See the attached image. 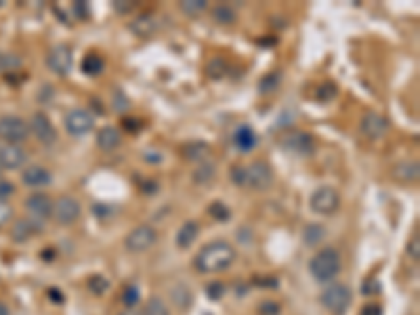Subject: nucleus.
Wrapping results in <instances>:
<instances>
[{"instance_id": "1", "label": "nucleus", "mask_w": 420, "mask_h": 315, "mask_svg": "<svg viewBox=\"0 0 420 315\" xmlns=\"http://www.w3.org/2000/svg\"><path fill=\"white\" fill-rule=\"evenodd\" d=\"M236 261V248L223 240L206 244L194 258V267L198 273H221L229 269Z\"/></svg>"}, {"instance_id": "2", "label": "nucleus", "mask_w": 420, "mask_h": 315, "mask_svg": "<svg viewBox=\"0 0 420 315\" xmlns=\"http://www.w3.org/2000/svg\"><path fill=\"white\" fill-rule=\"evenodd\" d=\"M340 267H342V261H340L338 250H334V248H324V250H319V252L311 258V263H309L311 275H313L317 281H321V284L332 281V279L340 273Z\"/></svg>"}, {"instance_id": "3", "label": "nucleus", "mask_w": 420, "mask_h": 315, "mask_svg": "<svg viewBox=\"0 0 420 315\" xmlns=\"http://www.w3.org/2000/svg\"><path fill=\"white\" fill-rule=\"evenodd\" d=\"M351 298H353V296H351V290H349V286H345V284H332V286L324 288V292H321V296H319L321 305H324L330 313H334V315H342V313L349 309Z\"/></svg>"}, {"instance_id": "4", "label": "nucleus", "mask_w": 420, "mask_h": 315, "mask_svg": "<svg viewBox=\"0 0 420 315\" xmlns=\"http://www.w3.org/2000/svg\"><path fill=\"white\" fill-rule=\"evenodd\" d=\"M309 204H311L313 212H317L321 217H328V214H334L340 208V193L330 185H321L311 193Z\"/></svg>"}, {"instance_id": "5", "label": "nucleus", "mask_w": 420, "mask_h": 315, "mask_svg": "<svg viewBox=\"0 0 420 315\" xmlns=\"http://www.w3.org/2000/svg\"><path fill=\"white\" fill-rule=\"evenodd\" d=\"M158 242V231L152 227V225H147V223H143V225H137L129 235H126V240H124V246H126V250L129 252H133V254H139V252H145V250H150L154 244Z\"/></svg>"}, {"instance_id": "6", "label": "nucleus", "mask_w": 420, "mask_h": 315, "mask_svg": "<svg viewBox=\"0 0 420 315\" xmlns=\"http://www.w3.org/2000/svg\"><path fill=\"white\" fill-rule=\"evenodd\" d=\"M30 137V126L20 116H3L0 118V139L11 145H20Z\"/></svg>"}, {"instance_id": "7", "label": "nucleus", "mask_w": 420, "mask_h": 315, "mask_svg": "<svg viewBox=\"0 0 420 315\" xmlns=\"http://www.w3.org/2000/svg\"><path fill=\"white\" fill-rule=\"evenodd\" d=\"M282 147L292 156L307 158V156H313V152H315V139H313V135H309L305 131H294L282 139Z\"/></svg>"}, {"instance_id": "8", "label": "nucleus", "mask_w": 420, "mask_h": 315, "mask_svg": "<svg viewBox=\"0 0 420 315\" xmlns=\"http://www.w3.org/2000/svg\"><path fill=\"white\" fill-rule=\"evenodd\" d=\"M80 202L74 196H61L57 202H53V219L64 227L74 225L80 219Z\"/></svg>"}, {"instance_id": "9", "label": "nucleus", "mask_w": 420, "mask_h": 315, "mask_svg": "<svg viewBox=\"0 0 420 315\" xmlns=\"http://www.w3.org/2000/svg\"><path fill=\"white\" fill-rule=\"evenodd\" d=\"M273 183V170L267 162L256 160L246 166V187L250 189H269Z\"/></svg>"}, {"instance_id": "10", "label": "nucleus", "mask_w": 420, "mask_h": 315, "mask_svg": "<svg viewBox=\"0 0 420 315\" xmlns=\"http://www.w3.org/2000/svg\"><path fill=\"white\" fill-rule=\"evenodd\" d=\"M47 66L53 74L57 76H68L74 68V55H72V49L68 45H59L55 47L49 57H47Z\"/></svg>"}, {"instance_id": "11", "label": "nucleus", "mask_w": 420, "mask_h": 315, "mask_svg": "<svg viewBox=\"0 0 420 315\" xmlns=\"http://www.w3.org/2000/svg\"><path fill=\"white\" fill-rule=\"evenodd\" d=\"M359 131H361V135L365 139L378 141V139H382L389 133V120L382 114H378V112H368L361 118V122H359Z\"/></svg>"}, {"instance_id": "12", "label": "nucleus", "mask_w": 420, "mask_h": 315, "mask_svg": "<svg viewBox=\"0 0 420 315\" xmlns=\"http://www.w3.org/2000/svg\"><path fill=\"white\" fill-rule=\"evenodd\" d=\"M95 126V116L87 110H72L68 116H66V131L72 135V137H82L87 133H91Z\"/></svg>"}, {"instance_id": "13", "label": "nucleus", "mask_w": 420, "mask_h": 315, "mask_svg": "<svg viewBox=\"0 0 420 315\" xmlns=\"http://www.w3.org/2000/svg\"><path fill=\"white\" fill-rule=\"evenodd\" d=\"M30 133L43 143V145H53L57 141V131L53 126V122L49 120L47 114L38 112L32 116V122H30Z\"/></svg>"}, {"instance_id": "14", "label": "nucleus", "mask_w": 420, "mask_h": 315, "mask_svg": "<svg viewBox=\"0 0 420 315\" xmlns=\"http://www.w3.org/2000/svg\"><path fill=\"white\" fill-rule=\"evenodd\" d=\"M26 162H28V152L22 145H11V143L0 145V168L15 170L22 168Z\"/></svg>"}, {"instance_id": "15", "label": "nucleus", "mask_w": 420, "mask_h": 315, "mask_svg": "<svg viewBox=\"0 0 420 315\" xmlns=\"http://www.w3.org/2000/svg\"><path fill=\"white\" fill-rule=\"evenodd\" d=\"M41 229H43L41 221H36V219H20L11 227V237H13V242L24 244V242H30Z\"/></svg>"}, {"instance_id": "16", "label": "nucleus", "mask_w": 420, "mask_h": 315, "mask_svg": "<svg viewBox=\"0 0 420 315\" xmlns=\"http://www.w3.org/2000/svg\"><path fill=\"white\" fill-rule=\"evenodd\" d=\"M26 208H28L38 221L53 217V200H51L47 193H43V191L32 193V196L26 200Z\"/></svg>"}, {"instance_id": "17", "label": "nucleus", "mask_w": 420, "mask_h": 315, "mask_svg": "<svg viewBox=\"0 0 420 315\" xmlns=\"http://www.w3.org/2000/svg\"><path fill=\"white\" fill-rule=\"evenodd\" d=\"M22 181L28 185V187H32V189H41V187H47L51 181H53V177H51V170L49 168H45V166H28L24 173H22Z\"/></svg>"}, {"instance_id": "18", "label": "nucleus", "mask_w": 420, "mask_h": 315, "mask_svg": "<svg viewBox=\"0 0 420 315\" xmlns=\"http://www.w3.org/2000/svg\"><path fill=\"white\" fill-rule=\"evenodd\" d=\"M391 177L399 183H418L420 179V164L414 160H405V162H399L391 168Z\"/></svg>"}, {"instance_id": "19", "label": "nucleus", "mask_w": 420, "mask_h": 315, "mask_svg": "<svg viewBox=\"0 0 420 315\" xmlns=\"http://www.w3.org/2000/svg\"><path fill=\"white\" fill-rule=\"evenodd\" d=\"M256 143H259V137H256V133H254V129L252 126H248V124H242L236 133H233V145L240 149V152H252L254 147H256Z\"/></svg>"}, {"instance_id": "20", "label": "nucleus", "mask_w": 420, "mask_h": 315, "mask_svg": "<svg viewBox=\"0 0 420 315\" xmlns=\"http://www.w3.org/2000/svg\"><path fill=\"white\" fill-rule=\"evenodd\" d=\"M120 143H122V135H120V131L114 129V126H103V129L97 133V145H99L103 152H114Z\"/></svg>"}, {"instance_id": "21", "label": "nucleus", "mask_w": 420, "mask_h": 315, "mask_svg": "<svg viewBox=\"0 0 420 315\" xmlns=\"http://www.w3.org/2000/svg\"><path fill=\"white\" fill-rule=\"evenodd\" d=\"M181 154L189 162H202L204 158L210 156V145L204 143V141H191V143H185L181 147Z\"/></svg>"}, {"instance_id": "22", "label": "nucleus", "mask_w": 420, "mask_h": 315, "mask_svg": "<svg viewBox=\"0 0 420 315\" xmlns=\"http://www.w3.org/2000/svg\"><path fill=\"white\" fill-rule=\"evenodd\" d=\"M198 233H200V225L196 223V221H185L183 225H181V229L177 231V237H175V242H177V246L179 248H189L194 242H196V237H198Z\"/></svg>"}, {"instance_id": "23", "label": "nucleus", "mask_w": 420, "mask_h": 315, "mask_svg": "<svg viewBox=\"0 0 420 315\" xmlns=\"http://www.w3.org/2000/svg\"><path fill=\"white\" fill-rule=\"evenodd\" d=\"M131 30L139 36V38H147L152 36L156 30H158V22L154 20V15H139L133 24H131Z\"/></svg>"}, {"instance_id": "24", "label": "nucleus", "mask_w": 420, "mask_h": 315, "mask_svg": "<svg viewBox=\"0 0 420 315\" xmlns=\"http://www.w3.org/2000/svg\"><path fill=\"white\" fill-rule=\"evenodd\" d=\"M80 70L87 76H99L106 70V59L99 53H87L80 61Z\"/></svg>"}, {"instance_id": "25", "label": "nucleus", "mask_w": 420, "mask_h": 315, "mask_svg": "<svg viewBox=\"0 0 420 315\" xmlns=\"http://www.w3.org/2000/svg\"><path fill=\"white\" fill-rule=\"evenodd\" d=\"M143 315H171V309L160 296H152L143 307Z\"/></svg>"}, {"instance_id": "26", "label": "nucleus", "mask_w": 420, "mask_h": 315, "mask_svg": "<svg viewBox=\"0 0 420 315\" xmlns=\"http://www.w3.org/2000/svg\"><path fill=\"white\" fill-rule=\"evenodd\" d=\"M212 20H215L217 24H221V26H231V24H236V13H233L231 7L219 5V7L212 9Z\"/></svg>"}, {"instance_id": "27", "label": "nucleus", "mask_w": 420, "mask_h": 315, "mask_svg": "<svg viewBox=\"0 0 420 315\" xmlns=\"http://www.w3.org/2000/svg\"><path fill=\"white\" fill-rule=\"evenodd\" d=\"M181 11L187 13V15H200L208 9V0H183V3H179Z\"/></svg>"}, {"instance_id": "28", "label": "nucleus", "mask_w": 420, "mask_h": 315, "mask_svg": "<svg viewBox=\"0 0 420 315\" xmlns=\"http://www.w3.org/2000/svg\"><path fill=\"white\" fill-rule=\"evenodd\" d=\"M326 237V229L319 225H309L305 227V244L307 246H317L319 242H324Z\"/></svg>"}, {"instance_id": "29", "label": "nucleus", "mask_w": 420, "mask_h": 315, "mask_svg": "<svg viewBox=\"0 0 420 315\" xmlns=\"http://www.w3.org/2000/svg\"><path fill=\"white\" fill-rule=\"evenodd\" d=\"M112 284H110V279L108 277H103V275H93V277H89V290L93 292V294H97V296H101V294H106L108 292V288H110Z\"/></svg>"}, {"instance_id": "30", "label": "nucleus", "mask_w": 420, "mask_h": 315, "mask_svg": "<svg viewBox=\"0 0 420 315\" xmlns=\"http://www.w3.org/2000/svg\"><path fill=\"white\" fill-rule=\"evenodd\" d=\"M208 214H210L215 221H219V223H225V221L231 217L227 204H223V202H212V204L208 206Z\"/></svg>"}, {"instance_id": "31", "label": "nucleus", "mask_w": 420, "mask_h": 315, "mask_svg": "<svg viewBox=\"0 0 420 315\" xmlns=\"http://www.w3.org/2000/svg\"><path fill=\"white\" fill-rule=\"evenodd\" d=\"M139 300H141L139 288H137V286H124V290H122V302L126 305V309L137 307Z\"/></svg>"}, {"instance_id": "32", "label": "nucleus", "mask_w": 420, "mask_h": 315, "mask_svg": "<svg viewBox=\"0 0 420 315\" xmlns=\"http://www.w3.org/2000/svg\"><path fill=\"white\" fill-rule=\"evenodd\" d=\"M215 164H202L196 173H194V181L196 183H200V185H204V183H208L210 179H215Z\"/></svg>"}, {"instance_id": "33", "label": "nucleus", "mask_w": 420, "mask_h": 315, "mask_svg": "<svg viewBox=\"0 0 420 315\" xmlns=\"http://www.w3.org/2000/svg\"><path fill=\"white\" fill-rule=\"evenodd\" d=\"M277 85H280V74L273 72V74H267V76L259 82V91H261L263 95H267V93H273V91L277 89Z\"/></svg>"}, {"instance_id": "34", "label": "nucleus", "mask_w": 420, "mask_h": 315, "mask_svg": "<svg viewBox=\"0 0 420 315\" xmlns=\"http://www.w3.org/2000/svg\"><path fill=\"white\" fill-rule=\"evenodd\" d=\"M336 85L334 82H324L319 89H317V99L321 101V103H328V101H332L334 97H336Z\"/></svg>"}, {"instance_id": "35", "label": "nucleus", "mask_w": 420, "mask_h": 315, "mask_svg": "<svg viewBox=\"0 0 420 315\" xmlns=\"http://www.w3.org/2000/svg\"><path fill=\"white\" fill-rule=\"evenodd\" d=\"M13 221V208L7 200H0V229Z\"/></svg>"}, {"instance_id": "36", "label": "nucleus", "mask_w": 420, "mask_h": 315, "mask_svg": "<svg viewBox=\"0 0 420 315\" xmlns=\"http://www.w3.org/2000/svg\"><path fill=\"white\" fill-rule=\"evenodd\" d=\"M280 311H282V307H280L277 300H265V302H261V307L256 309L259 315H280Z\"/></svg>"}, {"instance_id": "37", "label": "nucleus", "mask_w": 420, "mask_h": 315, "mask_svg": "<svg viewBox=\"0 0 420 315\" xmlns=\"http://www.w3.org/2000/svg\"><path fill=\"white\" fill-rule=\"evenodd\" d=\"M231 181L238 185V187H246V166H233L231 168Z\"/></svg>"}, {"instance_id": "38", "label": "nucleus", "mask_w": 420, "mask_h": 315, "mask_svg": "<svg viewBox=\"0 0 420 315\" xmlns=\"http://www.w3.org/2000/svg\"><path fill=\"white\" fill-rule=\"evenodd\" d=\"M206 294H208V298H212V300H219V298L225 294V284H221V281L208 284V286H206Z\"/></svg>"}, {"instance_id": "39", "label": "nucleus", "mask_w": 420, "mask_h": 315, "mask_svg": "<svg viewBox=\"0 0 420 315\" xmlns=\"http://www.w3.org/2000/svg\"><path fill=\"white\" fill-rule=\"evenodd\" d=\"M407 256L414 258V261L420 258V237H418V235H414V237L410 240V244H407Z\"/></svg>"}, {"instance_id": "40", "label": "nucleus", "mask_w": 420, "mask_h": 315, "mask_svg": "<svg viewBox=\"0 0 420 315\" xmlns=\"http://www.w3.org/2000/svg\"><path fill=\"white\" fill-rule=\"evenodd\" d=\"M15 193V185L9 181H0V200H7L9 196Z\"/></svg>"}, {"instance_id": "41", "label": "nucleus", "mask_w": 420, "mask_h": 315, "mask_svg": "<svg viewBox=\"0 0 420 315\" xmlns=\"http://www.w3.org/2000/svg\"><path fill=\"white\" fill-rule=\"evenodd\" d=\"M114 9H116L118 13L126 15V13H131V11L135 9V3H129V5H124L122 0H116V3H114Z\"/></svg>"}, {"instance_id": "42", "label": "nucleus", "mask_w": 420, "mask_h": 315, "mask_svg": "<svg viewBox=\"0 0 420 315\" xmlns=\"http://www.w3.org/2000/svg\"><path fill=\"white\" fill-rule=\"evenodd\" d=\"M141 126H143V122L139 118H124V129L126 131H137Z\"/></svg>"}, {"instance_id": "43", "label": "nucleus", "mask_w": 420, "mask_h": 315, "mask_svg": "<svg viewBox=\"0 0 420 315\" xmlns=\"http://www.w3.org/2000/svg\"><path fill=\"white\" fill-rule=\"evenodd\" d=\"M74 13H76V17L80 15V17H87V3H76L74 5Z\"/></svg>"}, {"instance_id": "44", "label": "nucleus", "mask_w": 420, "mask_h": 315, "mask_svg": "<svg viewBox=\"0 0 420 315\" xmlns=\"http://www.w3.org/2000/svg\"><path fill=\"white\" fill-rule=\"evenodd\" d=\"M361 315H380V307H378V305H368V307L361 311Z\"/></svg>"}, {"instance_id": "45", "label": "nucleus", "mask_w": 420, "mask_h": 315, "mask_svg": "<svg viewBox=\"0 0 420 315\" xmlns=\"http://www.w3.org/2000/svg\"><path fill=\"white\" fill-rule=\"evenodd\" d=\"M49 296H51L53 300H57V302H64V294H61V292H57L55 288H51V290H49Z\"/></svg>"}, {"instance_id": "46", "label": "nucleus", "mask_w": 420, "mask_h": 315, "mask_svg": "<svg viewBox=\"0 0 420 315\" xmlns=\"http://www.w3.org/2000/svg\"><path fill=\"white\" fill-rule=\"evenodd\" d=\"M118 315H131V313H118Z\"/></svg>"}, {"instance_id": "47", "label": "nucleus", "mask_w": 420, "mask_h": 315, "mask_svg": "<svg viewBox=\"0 0 420 315\" xmlns=\"http://www.w3.org/2000/svg\"><path fill=\"white\" fill-rule=\"evenodd\" d=\"M0 175H3V168H0Z\"/></svg>"}]
</instances>
